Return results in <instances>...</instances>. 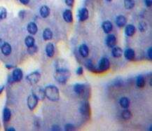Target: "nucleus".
I'll return each mask as SVG.
<instances>
[{
    "mask_svg": "<svg viewBox=\"0 0 152 131\" xmlns=\"http://www.w3.org/2000/svg\"><path fill=\"white\" fill-rule=\"evenodd\" d=\"M6 130H8V131H15L16 130H15V128H13V127H10V128H8V129H6Z\"/></svg>",
    "mask_w": 152,
    "mask_h": 131,
    "instance_id": "37998d69",
    "label": "nucleus"
},
{
    "mask_svg": "<svg viewBox=\"0 0 152 131\" xmlns=\"http://www.w3.org/2000/svg\"><path fill=\"white\" fill-rule=\"evenodd\" d=\"M117 42L116 37L114 34H108V35L106 37L105 39V43L107 47L109 48H113V46H116Z\"/></svg>",
    "mask_w": 152,
    "mask_h": 131,
    "instance_id": "0eeeda50",
    "label": "nucleus"
},
{
    "mask_svg": "<svg viewBox=\"0 0 152 131\" xmlns=\"http://www.w3.org/2000/svg\"><path fill=\"white\" fill-rule=\"evenodd\" d=\"M138 29L141 32H144L146 30V29H147V25L143 21L141 22L138 25Z\"/></svg>",
    "mask_w": 152,
    "mask_h": 131,
    "instance_id": "2f4dec72",
    "label": "nucleus"
},
{
    "mask_svg": "<svg viewBox=\"0 0 152 131\" xmlns=\"http://www.w3.org/2000/svg\"><path fill=\"white\" fill-rule=\"evenodd\" d=\"M102 28L104 33L109 34L113 30V24L109 21H105L102 23Z\"/></svg>",
    "mask_w": 152,
    "mask_h": 131,
    "instance_id": "2eb2a0df",
    "label": "nucleus"
},
{
    "mask_svg": "<svg viewBox=\"0 0 152 131\" xmlns=\"http://www.w3.org/2000/svg\"><path fill=\"white\" fill-rule=\"evenodd\" d=\"M7 16V11L6 8L3 6H0V21L4 20Z\"/></svg>",
    "mask_w": 152,
    "mask_h": 131,
    "instance_id": "7c9ffc66",
    "label": "nucleus"
},
{
    "mask_svg": "<svg viewBox=\"0 0 152 131\" xmlns=\"http://www.w3.org/2000/svg\"><path fill=\"white\" fill-rule=\"evenodd\" d=\"M27 48H28V49H27V51H28L29 53L31 54V55H32V54H34L35 53L37 52V51H38L37 46H35V45H34V46H32L31 47H28Z\"/></svg>",
    "mask_w": 152,
    "mask_h": 131,
    "instance_id": "473e14b6",
    "label": "nucleus"
},
{
    "mask_svg": "<svg viewBox=\"0 0 152 131\" xmlns=\"http://www.w3.org/2000/svg\"><path fill=\"white\" fill-rule=\"evenodd\" d=\"M38 102H39V100H38V98L35 95H34L33 94L29 95L27 100V105L29 110L31 111L34 110L36 107V106H37Z\"/></svg>",
    "mask_w": 152,
    "mask_h": 131,
    "instance_id": "39448f33",
    "label": "nucleus"
},
{
    "mask_svg": "<svg viewBox=\"0 0 152 131\" xmlns=\"http://www.w3.org/2000/svg\"><path fill=\"white\" fill-rule=\"evenodd\" d=\"M11 118V112L9 108H4L3 111V120L4 122H9Z\"/></svg>",
    "mask_w": 152,
    "mask_h": 131,
    "instance_id": "bb28decb",
    "label": "nucleus"
},
{
    "mask_svg": "<svg viewBox=\"0 0 152 131\" xmlns=\"http://www.w3.org/2000/svg\"><path fill=\"white\" fill-rule=\"evenodd\" d=\"M50 13H51V10H50V8L48 6H42L41 8H40V10H39V14H40V16H41L42 18H44V19H46V18H48L49 15H50Z\"/></svg>",
    "mask_w": 152,
    "mask_h": 131,
    "instance_id": "412c9836",
    "label": "nucleus"
},
{
    "mask_svg": "<svg viewBox=\"0 0 152 131\" xmlns=\"http://www.w3.org/2000/svg\"><path fill=\"white\" fill-rule=\"evenodd\" d=\"M65 130H73L75 129V127L73 124H70V123H68V124L65 125Z\"/></svg>",
    "mask_w": 152,
    "mask_h": 131,
    "instance_id": "72a5a7b5",
    "label": "nucleus"
},
{
    "mask_svg": "<svg viewBox=\"0 0 152 131\" xmlns=\"http://www.w3.org/2000/svg\"><path fill=\"white\" fill-rule=\"evenodd\" d=\"M111 55H112L113 58H119L123 55V50L121 48L118 46H113L112 50H111Z\"/></svg>",
    "mask_w": 152,
    "mask_h": 131,
    "instance_id": "4be33fe9",
    "label": "nucleus"
},
{
    "mask_svg": "<svg viewBox=\"0 0 152 131\" xmlns=\"http://www.w3.org/2000/svg\"><path fill=\"white\" fill-rule=\"evenodd\" d=\"M63 17L66 23H72L73 20H74L73 19V14L72 11L69 9H66L65 11L63 12Z\"/></svg>",
    "mask_w": 152,
    "mask_h": 131,
    "instance_id": "6ab92c4d",
    "label": "nucleus"
},
{
    "mask_svg": "<svg viewBox=\"0 0 152 131\" xmlns=\"http://www.w3.org/2000/svg\"><path fill=\"white\" fill-rule=\"evenodd\" d=\"M45 96L50 101L56 102L60 99V91L58 87L54 85H49L44 89Z\"/></svg>",
    "mask_w": 152,
    "mask_h": 131,
    "instance_id": "f03ea898",
    "label": "nucleus"
},
{
    "mask_svg": "<svg viewBox=\"0 0 152 131\" xmlns=\"http://www.w3.org/2000/svg\"><path fill=\"white\" fill-rule=\"evenodd\" d=\"M53 38V32L51 29L46 28L43 32V39L44 41H49L52 39Z\"/></svg>",
    "mask_w": 152,
    "mask_h": 131,
    "instance_id": "b1692460",
    "label": "nucleus"
},
{
    "mask_svg": "<svg viewBox=\"0 0 152 131\" xmlns=\"http://www.w3.org/2000/svg\"><path fill=\"white\" fill-rule=\"evenodd\" d=\"M27 81L31 84H36L41 79V74L39 72H33L26 76Z\"/></svg>",
    "mask_w": 152,
    "mask_h": 131,
    "instance_id": "20e7f679",
    "label": "nucleus"
},
{
    "mask_svg": "<svg viewBox=\"0 0 152 131\" xmlns=\"http://www.w3.org/2000/svg\"><path fill=\"white\" fill-rule=\"evenodd\" d=\"M106 1H111L112 0H106Z\"/></svg>",
    "mask_w": 152,
    "mask_h": 131,
    "instance_id": "a18cd8bd",
    "label": "nucleus"
},
{
    "mask_svg": "<svg viewBox=\"0 0 152 131\" xmlns=\"http://www.w3.org/2000/svg\"><path fill=\"white\" fill-rule=\"evenodd\" d=\"M132 113L130 110H128V109H124V110L121 113V116L122 118L126 121L131 119L132 118Z\"/></svg>",
    "mask_w": 152,
    "mask_h": 131,
    "instance_id": "c85d7f7f",
    "label": "nucleus"
},
{
    "mask_svg": "<svg viewBox=\"0 0 152 131\" xmlns=\"http://www.w3.org/2000/svg\"><path fill=\"white\" fill-rule=\"evenodd\" d=\"M27 30L31 35H34V34L37 33L38 27L35 23H34V22H30V23H29L28 24H27Z\"/></svg>",
    "mask_w": 152,
    "mask_h": 131,
    "instance_id": "ddd939ff",
    "label": "nucleus"
},
{
    "mask_svg": "<svg viewBox=\"0 0 152 131\" xmlns=\"http://www.w3.org/2000/svg\"><path fill=\"white\" fill-rule=\"evenodd\" d=\"M136 32V28H135V25L129 24L126 25L125 28V34L128 37H133V35Z\"/></svg>",
    "mask_w": 152,
    "mask_h": 131,
    "instance_id": "a211bd4d",
    "label": "nucleus"
},
{
    "mask_svg": "<svg viewBox=\"0 0 152 131\" xmlns=\"http://www.w3.org/2000/svg\"><path fill=\"white\" fill-rule=\"evenodd\" d=\"M86 90V85L83 83H76L74 85V91L78 95H83Z\"/></svg>",
    "mask_w": 152,
    "mask_h": 131,
    "instance_id": "6e6552de",
    "label": "nucleus"
},
{
    "mask_svg": "<svg viewBox=\"0 0 152 131\" xmlns=\"http://www.w3.org/2000/svg\"><path fill=\"white\" fill-rule=\"evenodd\" d=\"M85 65H86V67L87 70L91 71V72H97V73L98 72V68H96V67L93 65V63L91 60H88V61H86Z\"/></svg>",
    "mask_w": 152,
    "mask_h": 131,
    "instance_id": "a878e982",
    "label": "nucleus"
},
{
    "mask_svg": "<svg viewBox=\"0 0 152 131\" xmlns=\"http://www.w3.org/2000/svg\"><path fill=\"white\" fill-rule=\"evenodd\" d=\"M23 71L20 68H16L13 70L11 78L14 82H19L23 79Z\"/></svg>",
    "mask_w": 152,
    "mask_h": 131,
    "instance_id": "423d86ee",
    "label": "nucleus"
},
{
    "mask_svg": "<svg viewBox=\"0 0 152 131\" xmlns=\"http://www.w3.org/2000/svg\"><path fill=\"white\" fill-rule=\"evenodd\" d=\"M6 67L8 69H11V68H13V67H14V66H13V65H6Z\"/></svg>",
    "mask_w": 152,
    "mask_h": 131,
    "instance_id": "c03bdc74",
    "label": "nucleus"
},
{
    "mask_svg": "<svg viewBox=\"0 0 152 131\" xmlns=\"http://www.w3.org/2000/svg\"><path fill=\"white\" fill-rule=\"evenodd\" d=\"M0 48H1V53H2L3 55H4L5 56H8L11 53L12 48L11 46L9 43L4 42L3 44L0 46Z\"/></svg>",
    "mask_w": 152,
    "mask_h": 131,
    "instance_id": "9b49d317",
    "label": "nucleus"
},
{
    "mask_svg": "<svg viewBox=\"0 0 152 131\" xmlns=\"http://www.w3.org/2000/svg\"><path fill=\"white\" fill-rule=\"evenodd\" d=\"M78 53L80 56L83 58H87L89 55V48L86 44L80 45L78 48Z\"/></svg>",
    "mask_w": 152,
    "mask_h": 131,
    "instance_id": "dca6fc26",
    "label": "nucleus"
},
{
    "mask_svg": "<svg viewBox=\"0 0 152 131\" xmlns=\"http://www.w3.org/2000/svg\"><path fill=\"white\" fill-rule=\"evenodd\" d=\"M52 130H60V127L58 126V125H54V126H53Z\"/></svg>",
    "mask_w": 152,
    "mask_h": 131,
    "instance_id": "a19ab883",
    "label": "nucleus"
},
{
    "mask_svg": "<svg viewBox=\"0 0 152 131\" xmlns=\"http://www.w3.org/2000/svg\"><path fill=\"white\" fill-rule=\"evenodd\" d=\"M46 53L48 57L53 58L55 55V46L53 43H49L46 46Z\"/></svg>",
    "mask_w": 152,
    "mask_h": 131,
    "instance_id": "f3484780",
    "label": "nucleus"
},
{
    "mask_svg": "<svg viewBox=\"0 0 152 131\" xmlns=\"http://www.w3.org/2000/svg\"><path fill=\"white\" fill-rule=\"evenodd\" d=\"M80 112L82 115L84 116H90V113H91V109H90L89 104L87 102H85L81 105L80 107Z\"/></svg>",
    "mask_w": 152,
    "mask_h": 131,
    "instance_id": "f8f14e48",
    "label": "nucleus"
},
{
    "mask_svg": "<svg viewBox=\"0 0 152 131\" xmlns=\"http://www.w3.org/2000/svg\"><path fill=\"white\" fill-rule=\"evenodd\" d=\"M32 94L35 95L38 98L39 100H43L46 98L45 92L44 89H42L41 87H36V88H33Z\"/></svg>",
    "mask_w": 152,
    "mask_h": 131,
    "instance_id": "9d476101",
    "label": "nucleus"
},
{
    "mask_svg": "<svg viewBox=\"0 0 152 131\" xmlns=\"http://www.w3.org/2000/svg\"><path fill=\"white\" fill-rule=\"evenodd\" d=\"M115 22H116V24L118 28H123V27L126 26V23H127V19H126V18L124 16L119 15L116 18Z\"/></svg>",
    "mask_w": 152,
    "mask_h": 131,
    "instance_id": "4468645a",
    "label": "nucleus"
},
{
    "mask_svg": "<svg viewBox=\"0 0 152 131\" xmlns=\"http://www.w3.org/2000/svg\"><path fill=\"white\" fill-rule=\"evenodd\" d=\"M136 85L139 88H143L146 85V80L143 75L137 76L136 79Z\"/></svg>",
    "mask_w": 152,
    "mask_h": 131,
    "instance_id": "5701e85b",
    "label": "nucleus"
},
{
    "mask_svg": "<svg viewBox=\"0 0 152 131\" xmlns=\"http://www.w3.org/2000/svg\"><path fill=\"white\" fill-rule=\"evenodd\" d=\"M30 0H20L21 3L23 4H24V5L28 4L29 2H30Z\"/></svg>",
    "mask_w": 152,
    "mask_h": 131,
    "instance_id": "ea45409f",
    "label": "nucleus"
},
{
    "mask_svg": "<svg viewBox=\"0 0 152 131\" xmlns=\"http://www.w3.org/2000/svg\"><path fill=\"white\" fill-rule=\"evenodd\" d=\"M25 11H21L19 12V17L21 18V19H23L25 18Z\"/></svg>",
    "mask_w": 152,
    "mask_h": 131,
    "instance_id": "58836bf2",
    "label": "nucleus"
},
{
    "mask_svg": "<svg viewBox=\"0 0 152 131\" xmlns=\"http://www.w3.org/2000/svg\"><path fill=\"white\" fill-rule=\"evenodd\" d=\"M65 3L68 6L72 7L73 6V5H74V0H65Z\"/></svg>",
    "mask_w": 152,
    "mask_h": 131,
    "instance_id": "c9c22d12",
    "label": "nucleus"
},
{
    "mask_svg": "<svg viewBox=\"0 0 152 131\" xmlns=\"http://www.w3.org/2000/svg\"><path fill=\"white\" fill-rule=\"evenodd\" d=\"M76 73L78 76L82 75V74H83V67H78L77 68V70H76Z\"/></svg>",
    "mask_w": 152,
    "mask_h": 131,
    "instance_id": "f704fd0d",
    "label": "nucleus"
},
{
    "mask_svg": "<svg viewBox=\"0 0 152 131\" xmlns=\"http://www.w3.org/2000/svg\"><path fill=\"white\" fill-rule=\"evenodd\" d=\"M124 56H125L126 59L128 60V61H133L135 58V51L132 48H127L124 51Z\"/></svg>",
    "mask_w": 152,
    "mask_h": 131,
    "instance_id": "aec40b11",
    "label": "nucleus"
},
{
    "mask_svg": "<svg viewBox=\"0 0 152 131\" xmlns=\"http://www.w3.org/2000/svg\"><path fill=\"white\" fill-rule=\"evenodd\" d=\"M109 68H110V61H109V60L107 58H101V60L98 63V72H107V70H109Z\"/></svg>",
    "mask_w": 152,
    "mask_h": 131,
    "instance_id": "7ed1b4c3",
    "label": "nucleus"
},
{
    "mask_svg": "<svg viewBox=\"0 0 152 131\" xmlns=\"http://www.w3.org/2000/svg\"><path fill=\"white\" fill-rule=\"evenodd\" d=\"M147 56H148V58H149V59L150 60V61H151V60H152V48H151V47H150V48L148 49Z\"/></svg>",
    "mask_w": 152,
    "mask_h": 131,
    "instance_id": "e433bc0d",
    "label": "nucleus"
},
{
    "mask_svg": "<svg viewBox=\"0 0 152 131\" xmlns=\"http://www.w3.org/2000/svg\"><path fill=\"white\" fill-rule=\"evenodd\" d=\"M71 76L70 72L65 68H58L57 69L56 72L54 73L55 79L58 83L62 84H65L68 81Z\"/></svg>",
    "mask_w": 152,
    "mask_h": 131,
    "instance_id": "f257e3e1",
    "label": "nucleus"
},
{
    "mask_svg": "<svg viewBox=\"0 0 152 131\" xmlns=\"http://www.w3.org/2000/svg\"><path fill=\"white\" fill-rule=\"evenodd\" d=\"M25 43L26 45V46L28 48V47H31L34 46V43H35V39L34 38L32 37V36L29 35L25 38Z\"/></svg>",
    "mask_w": 152,
    "mask_h": 131,
    "instance_id": "cd10ccee",
    "label": "nucleus"
},
{
    "mask_svg": "<svg viewBox=\"0 0 152 131\" xmlns=\"http://www.w3.org/2000/svg\"><path fill=\"white\" fill-rule=\"evenodd\" d=\"M144 3L147 7H151L152 4V0H144Z\"/></svg>",
    "mask_w": 152,
    "mask_h": 131,
    "instance_id": "4c0bfd02",
    "label": "nucleus"
},
{
    "mask_svg": "<svg viewBox=\"0 0 152 131\" xmlns=\"http://www.w3.org/2000/svg\"><path fill=\"white\" fill-rule=\"evenodd\" d=\"M4 89V85H2V86L0 87V95L2 93Z\"/></svg>",
    "mask_w": 152,
    "mask_h": 131,
    "instance_id": "79ce46f5",
    "label": "nucleus"
},
{
    "mask_svg": "<svg viewBox=\"0 0 152 131\" xmlns=\"http://www.w3.org/2000/svg\"><path fill=\"white\" fill-rule=\"evenodd\" d=\"M78 19L80 22H83L88 19L89 12L86 8L80 9L78 11Z\"/></svg>",
    "mask_w": 152,
    "mask_h": 131,
    "instance_id": "1a4fd4ad",
    "label": "nucleus"
},
{
    "mask_svg": "<svg viewBox=\"0 0 152 131\" xmlns=\"http://www.w3.org/2000/svg\"><path fill=\"white\" fill-rule=\"evenodd\" d=\"M135 2L134 0H124V6L126 9L131 10L134 8Z\"/></svg>",
    "mask_w": 152,
    "mask_h": 131,
    "instance_id": "c756f323",
    "label": "nucleus"
},
{
    "mask_svg": "<svg viewBox=\"0 0 152 131\" xmlns=\"http://www.w3.org/2000/svg\"><path fill=\"white\" fill-rule=\"evenodd\" d=\"M119 104L121 107L123 109H128L130 106V104H131V102H130L129 98L126 97H123L120 99L119 100Z\"/></svg>",
    "mask_w": 152,
    "mask_h": 131,
    "instance_id": "393cba45",
    "label": "nucleus"
}]
</instances>
